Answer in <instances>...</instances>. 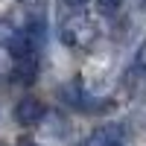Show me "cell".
I'll list each match as a JSON object with an SVG mask.
<instances>
[{
  "label": "cell",
  "mask_w": 146,
  "mask_h": 146,
  "mask_svg": "<svg viewBox=\"0 0 146 146\" xmlns=\"http://www.w3.org/2000/svg\"><path fill=\"white\" fill-rule=\"evenodd\" d=\"M96 35H100V29H96V23L82 18V15H73L62 23V41L67 47H73V50H91Z\"/></svg>",
  "instance_id": "obj_1"
},
{
  "label": "cell",
  "mask_w": 146,
  "mask_h": 146,
  "mask_svg": "<svg viewBox=\"0 0 146 146\" xmlns=\"http://www.w3.org/2000/svg\"><path fill=\"white\" fill-rule=\"evenodd\" d=\"M44 114H47V108H44L41 100H35V96H27V100H21L15 105V120L21 126H38L44 120Z\"/></svg>",
  "instance_id": "obj_2"
},
{
  "label": "cell",
  "mask_w": 146,
  "mask_h": 146,
  "mask_svg": "<svg viewBox=\"0 0 146 146\" xmlns=\"http://www.w3.org/2000/svg\"><path fill=\"white\" fill-rule=\"evenodd\" d=\"M123 140H126V129L120 123H105L91 135L88 146H123Z\"/></svg>",
  "instance_id": "obj_3"
},
{
  "label": "cell",
  "mask_w": 146,
  "mask_h": 146,
  "mask_svg": "<svg viewBox=\"0 0 146 146\" xmlns=\"http://www.w3.org/2000/svg\"><path fill=\"white\" fill-rule=\"evenodd\" d=\"M58 94H62V100H64L67 105L79 108V111H96V108H100V102H91V96L85 94L76 82H73V85H64V88L58 91Z\"/></svg>",
  "instance_id": "obj_4"
},
{
  "label": "cell",
  "mask_w": 146,
  "mask_h": 146,
  "mask_svg": "<svg viewBox=\"0 0 146 146\" xmlns=\"http://www.w3.org/2000/svg\"><path fill=\"white\" fill-rule=\"evenodd\" d=\"M12 76H15L18 82H35V76H38V56H35V53L18 56L15 67H12Z\"/></svg>",
  "instance_id": "obj_5"
},
{
  "label": "cell",
  "mask_w": 146,
  "mask_h": 146,
  "mask_svg": "<svg viewBox=\"0 0 146 146\" xmlns=\"http://www.w3.org/2000/svg\"><path fill=\"white\" fill-rule=\"evenodd\" d=\"M135 70L146 73V41L137 47V53H135Z\"/></svg>",
  "instance_id": "obj_6"
},
{
  "label": "cell",
  "mask_w": 146,
  "mask_h": 146,
  "mask_svg": "<svg viewBox=\"0 0 146 146\" xmlns=\"http://www.w3.org/2000/svg\"><path fill=\"white\" fill-rule=\"evenodd\" d=\"M96 3H100V12H102V15H114L123 0H96Z\"/></svg>",
  "instance_id": "obj_7"
},
{
  "label": "cell",
  "mask_w": 146,
  "mask_h": 146,
  "mask_svg": "<svg viewBox=\"0 0 146 146\" xmlns=\"http://www.w3.org/2000/svg\"><path fill=\"white\" fill-rule=\"evenodd\" d=\"M64 6H70V9H85V6H88V0H64Z\"/></svg>",
  "instance_id": "obj_8"
},
{
  "label": "cell",
  "mask_w": 146,
  "mask_h": 146,
  "mask_svg": "<svg viewBox=\"0 0 146 146\" xmlns=\"http://www.w3.org/2000/svg\"><path fill=\"white\" fill-rule=\"evenodd\" d=\"M18 146H38V143H32V140H21Z\"/></svg>",
  "instance_id": "obj_9"
}]
</instances>
